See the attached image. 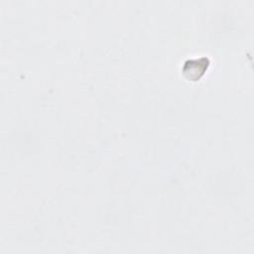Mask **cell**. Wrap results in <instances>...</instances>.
<instances>
[{
    "mask_svg": "<svg viewBox=\"0 0 254 254\" xmlns=\"http://www.w3.org/2000/svg\"><path fill=\"white\" fill-rule=\"evenodd\" d=\"M208 64V59L205 57L189 60L183 64L182 71L187 78L191 80H197L204 74L205 70L207 69Z\"/></svg>",
    "mask_w": 254,
    "mask_h": 254,
    "instance_id": "6da1fadb",
    "label": "cell"
}]
</instances>
